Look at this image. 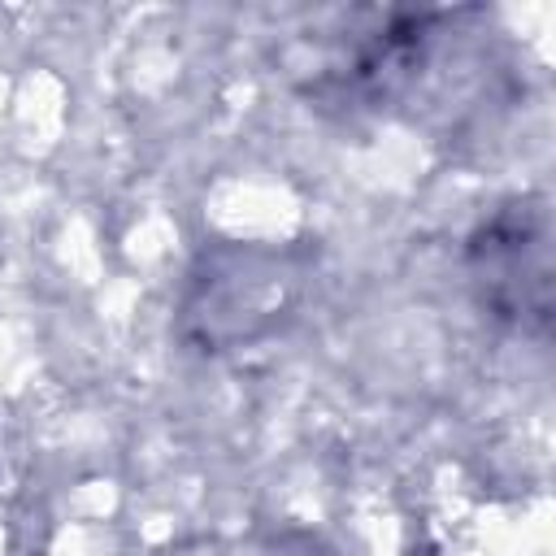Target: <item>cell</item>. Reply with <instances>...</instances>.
<instances>
[{
  "mask_svg": "<svg viewBox=\"0 0 556 556\" xmlns=\"http://www.w3.org/2000/svg\"><path fill=\"white\" fill-rule=\"evenodd\" d=\"M478 304L526 334L547 330L552 317V213L547 200L521 195L500 204L465 248Z\"/></svg>",
  "mask_w": 556,
  "mask_h": 556,
  "instance_id": "cell-1",
  "label": "cell"
}]
</instances>
